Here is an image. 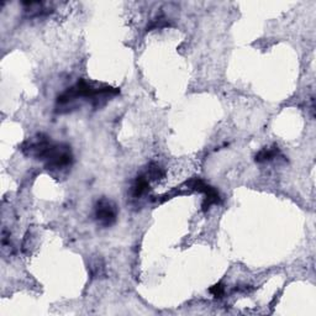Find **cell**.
Masks as SVG:
<instances>
[{"mask_svg":"<svg viewBox=\"0 0 316 316\" xmlns=\"http://www.w3.org/2000/svg\"><path fill=\"white\" fill-rule=\"evenodd\" d=\"M279 156V148L277 146L273 147H268V148H263L256 154V162L257 163H266V162H271L274 158Z\"/></svg>","mask_w":316,"mask_h":316,"instance_id":"cell-5","label":"cell"},{"mask_svg":"<svg viewBox=\"0 0 316 316\" xmlns=\"http://www.w3.org/2000/svg\"><path fill=\"white\" fill-rule=\"evenodd\" d=\"M187 186H188L190 189H194V190H198L200 191V193L204 194L205 198H204V203H203V208H204V210L209 209L211 205L220 204V203H221V198H220L216 189L210 187L209 184H207L205 182L199 179V178H194V179L187 182Z\"/></svg>","mask_w":316,"mask_h":316,"instance_id":"cell-2","label":"cell"},{"mask_svg":"<svg viewBox=\"0 0 316 316\" xmlns=\"http://www.w3.org/2000/svg\"><path fill=\"white\" fill-rule=\"evenodd\" d=\"M149 189V179L146 175H139L132 186V195L135 198H141Z\"/></svg>","mask_w":316,"mask_h":316,"instance_id":"cell-4","label":"cell"},{"mask_svg":"<svg viewBox=\"0 0 316 316\" xmlns=\"http://www.w3.org/2000/svg\"><path fill=\"white\" fill-rule=\"evenodd\" d=\"M210 293H211L215 298H222V295L225 294L224 284H222V283H217V284L212 285V287L210 288Z\"/></svg>","mask_w":316,"mask_h":316,"instance_id":"cell-7","label":"cell"},{"mask_svg":"<svg viewBox=\"0 0 316 316\" xmlns=\"http://www.w3.org/2000/svg\"><path fill=\"white\" fill-rule=\"evenodd\" d=\"M95 219L104 228L111 226L116 220V207L107 199H100L95 205Z\"/></svg>","mask_w":316,"mask_h":316,"instance_id":"cell-3","label":"cell"},{"mask_svg":"<svg viewBox=\"0 0 316 316\" xmlns=\"http://www.w3.org/2000/svg\"><path fill=\"white\" fill-rule=\"evenodd\" d=\"M146 177L148 178L149 180H160L165 177V170L161 167L158 163H151L147 168Z\"/></svg>","mask_w":316,"mask_h":316,"instance_id":"cell-6","label":"cell"},{"mask_svg":"<svg viewBox=\"0 0 316 316\" xmlns=\"http://www.w3.org/2000/svg\"><path fill=\"white\" fill-rule=\"evenodd\" d=\"M119 93V89L112 88L110 85H105V84H100V85H95L93 83L81 79L76 85L72 88L67 89L64 93L58 97L57 104L58 105H68L71 103L76 102L78 99H90L93 103H99L100 99L103 98H107L110 95H115Z\"/></svg>","mask_w":316,"mask_h":316,"instance_id":"cell-1","label":"cell"}]
</instances>
